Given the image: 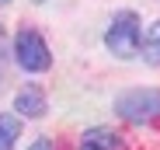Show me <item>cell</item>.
<instances>
[{"mask_svg": "<svg viewBox=\"0 0 160 150\" xmlns=\"http://www.w3.org/2000/svg\"><path fill=\"white\" fill-rule=\"evenodd\" d=\"M139 39H143V24H139V14L136 11H118L104 32V45L108 53L118 56V59H132L139 53Z\"/></svg>", "mask_w": 160, "mask_h": 150, "instance_id": "obj_1", "label": "cell"}, {"mask_svg": "<svg viewBox=\"0 0 160 150\" xmlns=\"http://www.w3.org/2000/svg\"><path fill=\"white\" fill-rule=\"evenodd\" d=\"M4 4H11V0H0V7H4Z\"/></svg>", "mask_w": 160, "mask_h": 150, "instance_id": "obj_9", "label": "cell"}, {"mask_svg": "<svg viewBox=\"0 0 160 150\" xmlns=\"http://www.w3.org/2000/svg\"><path fill=\"white\" fill-rule=\"evenodd\" d=\"M80 150H122V136L104 126H94L80 136Z\"/></svg>", "mask_w": 160, "mask_h": 150, "instance_id": "obj_5", "label": "cell"}, {"mask_svg": "<svg viewBox=\"0 0 160 150\" xmlns=\"http://www.w3.org/2000/svg\"><path fill=\"white\" fill-rule=\"evenodd\" d=\"M21 136V122L18 115L0 112V150H14V140Z\"/></svg>", "mask_w": 160, "mask_h": 150, "instance_id": "obj_7", "label": "cell"}, {"mask_svg": "<svg viewBox=\"0 0 160 150\" xmlns=\"http://www.w3.org/2000/svg\"><path fill=\"white\" fill-rule=\"evenodd\" d=\"M139 53H143V59H146L150 66H160V21L150 24V28L143 32V39H139Z\"/></svg>", "mask_w": 160, "mask_h": 150, "instance_id": "obj_6", "label": "cell"}, {"mask_svg": "<svg viewBox=\"0 0 160 150\" xmlns=\"http://www.w3.org/2000/svg\"><path fill=\"white\" fill-rule=\"evenodd\" d=\"M115 112L132 122V126H146L160 119V87H132L115 98Z\"/></svg>", "mask_w": 160, "mask_h": 150, "instance_id": "obj_2", "label": "cell"}, {"mask_svg": "<svg viewBox=\"0 0 160 150\" xmlns=\"http://www.w3.org/2000/svg\"><path fill=\"white\" fill-rule=\"evenodd\" d=\"M14 112L21 119H42L45 115V91L38 84H28V87H21L18 98H14Z\"/></svg>", "mask_w": 160, "mask_h": 150, "instance_id": "obj_4", "label": "cell"}, {"mask_svg": "<svg viewBox=\"0 0 160 150\" xmlns=\"http://www.w3.org/2000/svg\"><path fill=\"white\" fill-rule=\"evenodd\" d=\"M14 56H18V66L28 70V73H42V70L52 66V53L35 28H21L14 35Z\"/></svg>", "mask_w": 160, "mask_h": 150, "instance_id": "obj_3", "label": "cell"}, {"mask_svg": "<svg viewBox=\"0 0 160 150\" xmlns=\"http://www.w3.org/2000/svg\"><path fill=\"white\" fill-rule=\"evenodd\" d=\"M35 4H45V0H35Z\"/></svg>", "mask_w": 160, "mask_h": 150, "instance_id": "obj_10", "label": "cell"}, {"mask_svg": "<svg viewBox=\"0 0 160 150\" xmlns=\"http://www.w3.org/2000/svg\"><path fill=\"white\" fill-rule=\"evenodd\" d=\"M28 150H56V147H52V140H49V136H38V140H35Z\"/></svg>", "mask_w": 160, "mask_h": 150, "instance_id": "obj_8", "label": "cell"}]
</instances>
